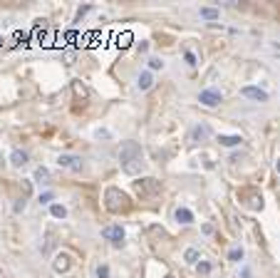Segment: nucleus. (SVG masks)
Wrapping results in <instances>:
<instances>
[{
    "label": "nucleus",
    "instance_id": "nucleus-1",
    "mask_svg": "<svg viewBox=\"0 0 280 278\" xmlns=\"http://www.w3.org/2000/svg\"><path fill=\"white\" fill-rule=\"evenodd\" d=\"M119 166H122V172L124 174H129V177H137L144 172V152H141V144L139 142H122V147H119Z\"/></svg>",
    "mask_w": 280,
    "mask_h": 278
},
{
    "label": "nucleus",
    "instance_id": "nucleus-2",
    "mask_svg": "<svg viewBox=\"0 0 280 278\" xmlns=\"http://www.w3.org/2000/svg\"><path fill=\"white\" fill-rule=\"evenodd\" d=\"M104 206H107V211H112V214H122V211H129V209H132V199H129V194H124L122 189L107 186V191H104Z\"/></svg>",
    "mask_w": 280,
    "mask_h": 278
},
{
    "label": "nucleus",
    "instance_id": "nucleus-3",
    "mask_svg": "<svg viewBox=\"0 0 280 278\" xmlns=\"http://www.w3.org/2000/svg\"><path fill=\"white\" fill-rule=\"evenodd\" d=\"M124 236H127V234H124V226H122V224H112V226H104V229H102V239L109 241L114 248L124 246Z\"/></svg>",
    "mask_w": 280,
    "mask_h": 278
},
{
    "label": "nucleus",
    "instance_id": "nucleus-4",
    "mask_svg": "<svg viewBox=\"0 0 280 278\" xmlns=\"http://www.w3.org/2000/svg\"><path fill=\"white\" fill-rule=\"evenodd\" d=\"M134 189L141 199H151L161 191V182L159 179H139V182H134Z\"/></svg>",
    "mask_w": 280,
    "mask_h": 278
},
{
    "label": "nucleus",
    "instance_id": "nucleus-5",
    "mask_svg": "<svg viewBox=\"0 0 280 278\" xmlns=\"http://www.w3.org/2000/svg\"><path fill=\"white\" fill-rule=\"evenodd\" d=\"M57 166L77 174V172H82V169H84V159L80 154H60V156H57Z\"/></svg>",
    "mask_w": 280,
    "mask_h": 278
},
{
    "label": "nucleus",
    "instance_id": "nucleus-6",
    "mask_svg": "<svg viewBox=\"0 0 280 278\" xmlns=\"http://www.w3.org/2000/svg\"><path fill=\"white\" fill-rule=\"evenodd\" d=\"M198 102H201L203 107H218V104L223 102V94L218 92V90H213V87H208V90H201V92H198Z\"/></svg>",
    "mask_w": 280,
    "mask_h": 278
},
{
    "label": "nucleus",
    "instance_id": "nucleus-7",
    "mask_svg": "<svg viewBox=\"0 0 280 278\" xmlns=\"http://www.w3.org/2000/svg\"><path fill=\"white\" fill-rule=\"evenodd\" d=\"M208 137H211V127L208 124H194L191 132H189V142L191 144H203V142H208Z\"/></svg>",
    "mask_w": 280,
    "mask_h": 278
},
{
    "label": "nucleus",
    "instance_id": "nucleus-8",
    "mask_svg": "<svg viewBox=\"0 0 280 278\" xmlns=\"http://www.w3.org/2000/svg\"><path fill=\"white\" fill-rule=\"evenodd\" d=\"M70 268H72V256H70L67 251L55 253V258H52V271H55V273H67Z\"/></svg>",
    "mask_w": 280,
    "mask_h": 278
},
{
    "label": "nucleus",
    "instance_id": "nucleus-9",
    "mask_svg": "<svg viewBox=\"0 0 280 278\" xmlns=\"http://www.w3.org/2000/svg\"><path fill=\"white\" fill-rule=\"evenodd\" d=\"M241 94L248 97V99H253V102H268V99H270V94L265 92V90H260V87H255V85L241 87Z\"/></svg>",
    "mask_w": 280,
    "mask_h": 278
},
{
    "label": "nucleus",
    "instance_id": "nucleus-10",
    "mask_svg": "<svg viewBox=\"0 0 280 278\" xmlns=\"http://www.w3.org/2000/svg\"><path fill=\"white\" fill-rule=\"evenodd\" d=\"M151 87H154V72L141 70L139 75H137V90H139V92H146V90H151Z\"/></svg>",
    "mask_w": 280,
    "mask_h": 278
},
{
    "label": "nucleus",
    "instance_id": "nucleus-11",
    "mask_svg": "<svg viewBox=\"0 0 280 278\" xmlns=\"http://www.w3.org/2000/svg\"><path fill=\"white\" fill-rule=\"evenodd\" d=\"M28 161H30L28 152H23V149H13V152H10V166L23 169V166H28Z\"/></svg>",
    "mask_w": 280,
    "mask_h": 278
},
{
    "label": "nucleus",
    "instance_id": "nucleus-12",
    "mask_svg": "<svg viewBox=\"0 0 280 278\" xmlns=\"http://www.w3.org/2000/svg\"><path fill=\"white\" fill-rule=\"evenodd\" d=\"M174 218H176L179 224H184V226H189V224H194V221H196L194 211H191L189 206H179V209L174 211Z\"/></svg>",
    "mask_w": 280,
    "mask_h": 278
},
{
    "label": "nucleus",
    "instance_id": "nucleus-13",
    "mask_svg": "<svg viewBox=\"0 0 280 278\" xmlns=\"http://www.w3.org/2000/svg\"><path fill=\"white\" fill-rule=\"evenodd\" d=\"M198 18H201V20H208V23H216V20L221 18V10H218V8H211V5H203V8L198 10Z\"/></svg>",
    "mask_w": 280,
    "mask_h": 278
},
{
    "label": "nucleus",
    "instance_id": "nucleus-14",
    "mask_svg": "<svg viewBox=\"0 0 280 278\" xmlns=\"http://www.w3.org/2000/svg\"><path fill=\"white\" fill-rule=\"evenodd\" d=\"M241 142H243L241 134H221V137H218V144H221V147H228V149H231V147H241Z\"/></svg>",
    "mask_w": 280,
    "mask_h": 278
},
{
    "label": "nucleus",
    "instance_id": "nucleus-15",
    "mask_svg": "<svg viewBox=\"0 0 280 278\" xmlns=\"http://www.w3.org/2000/svg\"><path fill=\"white\" fill-rule=\"evenodd\" d=\"M32 179H35L37 184H50L52 174H50V169H47V166H37V169H35V174H32Z\"/></svg>",
    "mask_w": 280,
    "mask_h": 278
},
{
    "label": "nucleus",
    "instance_id": "nucleus-16",
    "mask_svg": "<svg viewBox=\"0 0 280 278\" xmlns=\"http://www.w3.org/2000/svg\"><path fill=\"white\" fill-rule=\"evenodd\" d=\"M184 261H186L189 266H196L198 261H201V251H198V248H186V251H184Z\"/></svg>",
    "mask_w": 280,
    "mask_h": 278
},
{
    "label": "nucleus",
    "instance_id": "nucleus-17",
    "mask_svg": "<svg viewBox=\"0 0 280 278\" xmlns=\"http://www.w3.org/2000/svg\"><path fill=\"white\" fill-rule=\"evenodd\" d=\"M50 216L60 218V221H62V218H67V206H65V204H60V201H55V204L50 206Z\"/></svg>",
    "mask_w": 280,
    "mask_h": 278
},
{
    "label": "nucleus",
    "instance_id": "nucleus-18",
    "mask_svg": "<svg viewBox=\"0 0 280 278\" xmlns=\"http://www.w3.org/2000/svg\"><path fill=\"white\" fill-rule=\"evenodd\" d=\"M243 256H246L243 246H233L231 251H228V256H226V258H228L231 263H241V261H243Z\"/></svg>",
    "mask_w": 280,
    "mask_h": 278
},
{
    "label": "nucleus",
    "instance_id": "nucleus-19",
    "mask_svg": "<svg viewBox=\"0 0 280 278\" xmlns=\"http://www.w3.org/2000/svg\"><path fill=\"white\" fill-rule=\"evenodd\" d=\"M211 271H213V263H211V261H203V258H201V261L196 263L198 276H211Z\"/></svg>",
    "mask_w": 280,
    "mask_h": 278
},
{
    "label": "nucleus",
    "instance_id": "nucleus-20",
    "mask_svg": "<svg viewBox=\"0 0 280 278\" xmlns=\"http://www.w3.org/2000/svg\"><path fill=\"white\" fill-rule=\"evenodd\" d=\"M164 67H166V62L161 60V58H149L146 60V70L149 72H156V70H164Z\"/></svg>",
    "mask_w": 280,
    "mask_h": 278
},
{
    "label": "nucleus",
    "instance_id": "nucleus-21",
    "mask_svg": "<svg viewBox=\"0 0 280 278\" xmlns=\"http://www.w3.org/2000/svg\"><path fill=\"white\" fill-rule=\"evenodd\" d=\"M37 201H40V204H45V206H52V204H55V191H50V189H47V191H42V194L37 196Z\"/></svg>",
    "mask_w": 280,
    "mask_h": 278
},
{
    "label": "nucleus",
    "instance_id": "nucleus-22",
    "mask_svg": "<svg viewBox=\"0 0 280 278\" xmlns=\"http://www.w3.org/2000/svg\"><path fill=\"white\" fill-rule=\"evenodd\" d=\"M25 206H28V199H25V196H23V199H15L13 211H15V214H23V211H25Z\"/></svg>",
    "mask_w": 280,
    "mask_h": 278
},
{
    "label": "nucleus",
    "instance_id": "nucleus-23",
    "mask_svg": "<svg viewBox=\"0 0 280 278\" xmlns=\"http://www.w3.org/2000/svg\"><path fill=\"white\" fill-rule=\"evenodd\" d=\"M97 278H112V271H109L107 263H99V266H97Z\"/></svg>",
    "mask_w": 280,
    "mask_h": 278
},
{
    "label": "nucleus",
    "instance_id": "nucleus-24",
    "mask_svg": "<svg viewBox=\"0 0 280 278\" xmlns=\"http://www.w3.org/2000/svg\"><path fill=\"white\" fill-rule=\"evenodd\" d=\"M184 60H186V65H189V67H196V65H198L196 55H194L191 50H186V52H184Z\"/></svg>",
    "mask_w": 280,
    "mask_h": 278
},
{
    "label": "nucleus",
    "instance_id": "nucleus-25",
    "mask_svg": "<svg viewBox=\"0 0 280 278\" xmlns=\"http://www.w3.org/2000/svg\"><path fill=\"white\" fill-rule=\"evenodd\" d=\"M94 137H97V139H109V137H112V132H109V129H97V132H94Z\"/></svg>",
    "mask_w": 280,
    "mask_h": 278
},
{
    "label": "nucleus",
    "instance_id": "nucleus-26",
    "mask_svg": "<svg viewBox=\"0 0 280 278\" xmlns=\"http://www.w3.org/2000/svg\"><path fill=\"white\" fill-rule=\"evenodd\" d=\"M201 234H203V236H211V234H213V226H211V224H201Z\"/></svg>",
    "mask_w": 280,
    "mask_h": 278
},
{
    "label": "nucleus",
    "instance_id": "nucleus-27",
    "mask_svg": "<svg viewBox=\"0 0 280 278\" xmlns=\"http://www.w3.org/2000/svg\"><path fill=\"white\" fill-rule=\"evenodd\" d=\"M238 278H253V271L248 268V266H243V268H241V273H238Z\"/></svg>",
    "mask_w": 280,
    "mask_h": 278
},
{
    "label": "nucleus",
    "instance_id": "nucleus-28",
    "mask_svg": "<svg viewBox=\"0 0 280 278\" xmlns=\"http://www.w3.org/2000/svg\"><path fill=\"white\" fill-rule=\"evenodd\" d=\"M149 50V42H139V52H146Z\"/></svg>",
    "mask_w": 280,
    "mask_h": 278
},
{
    "label": "nucleus",
    "instance_id": "nucleus-29",
    "mask_svg": "<svg viewBox=\"0 0 280 278\" xmlns=\"http://www.w3.org/2000/svg\"><path fill=\"white\" fill-rule=\"evenodd\" d=\"M275 172H278V174H280V156H278V159H275Z\"/></svg>",
    "mask_w": 280,
    "mask_h": 278
},
{
    "label": "nucleus",
    "instance_id": "nucleus-30",
    "mask_svg": "<svg viewBox=\"0 0 280 278\" xmlns=\"http://www.w3.org/2000/svg\"><path fill=\"white\" fill-rule=\"evenodd\" d=\"M164 278H174V276H164Z\"/></svg>",
    "mask_w": 280,
    "mask_h": 278
}]
</instances>
